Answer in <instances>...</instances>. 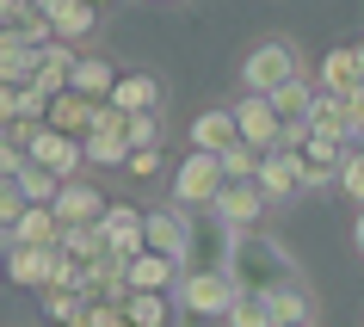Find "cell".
I'll return each instance as SVG.
<instances>
[{"instance_id":"1","label":"cell","mask_w":364,"mask_h":327,"mask_svg":"<svg viewBox=\"0 0 364 327\" xmlns=\"http://www.w3.org/2000/svg\"><path fill=\"white\" fill-rule=\"evenodd\" d=\"M229 278H235V290H241V296H272V290L296 284V259H290L272 235H235Z\"/></svg>"},{"instance_id":"2","label":"cell","mask_w":364,"mask_h":327,"mask_svg":"<svg viewBox=\"0 0 364 327\" xmlns=\"http://www.w3.org/2000/svg\"><path fill=\"white\" fill-rule=\"evenodd\" d=\"M241 80H247V93H259V99H278L284 87H296V80H303V56H296V43H284V38L253 43L247 62H241Z\"/></svg>"},{"instance_id":"3","label":"cell","mask_w":364,"mask_h":327,"mask_svg":"<svg viewBox=\"0 0 364 327\" xmlns=\"http://www.w3.org/2000/svg\"><path fill=\"white\" fill-rule=\"evenodd\" d=\"M223 186H229L223 154H198V149H192V161H179V167H173V204H179V210H216Z\"/></svg>"},{"instance_id":"4","label":"cell","mask_w":364,"mask_h":327,"mask_svg":"<svg viewBox=\"0 0 364 327\" xmlns=\"http://www.w3.org/2000/svg\"><path fill=\"white\" fill-rule=\"evenodd\" d=\"M235 278L229 272H186L179 278V290H173V303L186 309V315H198V321H210V315H229L235 309Z\"/></svg>"},{"instance_id":"5","label":"cell","mask_w":364,"mask_h":327,"mask_svg":"<svg viewBox=\"0 0 364 327\" xmlns=\"http://www.w3.org/2000/svg\"><path fill=\"white\" fill-rule=\"evenodd\" d=\"M235 259V229L216 210H192V253H186V272H229Z\"/></svg>"},{"instance_id":"6","label":"cell","mask_w":364,"mask_h":327,"mask_svg":"<svg viewBox=\"0 0 364 327\" xmlns=\"http://www.w3.org/2000/svg\"><path fill=\"white\" fill-rule=\"evenodd\" d=\"M80 149H87V167H124V161H130V117L105 99V105H99L93 136H87Z\"/></svg>"},{"instance_id":"7","label":"cell","mask_w":364,"mask_h":327,"mask_svg":"<svg viewBox=\"0 0 364 327\" xmlns=\"http://www.w3.org/2000/svg\"><path fill=\"white\" fill-rule=\"evenodd\" d=\"M235 124H241V142H253L259 154H278V149H284V136H290V124L278 117V105L259 99V93H247L241 105H235Z\"/></svg>"},{"instance_id":"8","label":"cell","mask_w":364,"mask_h":327,"mask_svg":"<svg viewBox=\"0 0 364 327\" xmlns=\"http://www.w3.org/2000/svg\"><path fill=\"white\" fill-rule=\"evenodd\" d=\"M99 235H105L112 259L130 266L136 253H149V210H136V204H112V210L99 216Z\"/></svg>"},{"instance_id":"9","label":"cell","mask_w":364,"mask_h":327,"mask_svg":"<svg viewBox=\"0 0 364 327\" xmlns=\"http://www.w3.org/2000/svg\"><path fill=\"white\" fill-rule=\"evenodd\" d=\"M346 167V142H333V136L309 130V142L296 149V173H303V192L309 186H327V179H340Z\"/></svg>"},{"instance_id":"10","label":"cell","mask_w":364,"mask_h":327,"mask_svg":"<svg viewBox=\"0 0 364 327\" xmlns=\"http://www.w3.org/2000/svg\"><path fill=\"white\" fill-rule=\"evenodd\" d=\"M149 253L161 259H179L186 266V253H192V210H149Z\"/></svg>"},{"instance_id":"11","label":"cell","mask_w":364,"mask_h":327,"mask_svg":"<svg viewBox=\"0 0 364 327\" xmlns=\"http://www.w3.org/2000/svg\"><path fill=\"white\" fill-rule=\"evenodd\" d=\"M50 210L62 216V229H93V223L112 210V204H105V192H99V186H87V179H68V186H62V198L50 204Z\"/></svg>"},{"instance_id":"12","label":"cell","mask_w":364,"mask_h":327,"mask_svg":"<svg viewBox=\"0 0 364 327\" xmlns=\"http://www.w3.org/2000/svg\"><path fill=\"white\" fill-rule=\"evenodd\" d=\"M31 161L50 167V173H62V179H75V167H87V149H80V136H62V130L43 124V130L31 136Z\"/></svg>"},{"instance_id":"13","label":"cell","mask_w":364,"mask_h":327,"mask_svg":"<svg viewBox=\"0 0 364 327\" xmlns=\"http://www.w3.org/2000/svg\"><path fill=\"white\" fill-rule=\"evenodd\" d=\"M259 210H266V192H259L253 179H229V186H223V198H216V216H223L235 235H247L253 223H259Z\"/></svg>"},{"instance_id":"14","label":"cell","mask_w":364,"mask_h":327,"mask_svg":"<svg viewBox=\"0 0 364 327\" xmlns=\"http://www.w3.org/2000/svg\"><path fill=\"white\" fill-rule=\"evenodd\" d=\"M241 142V124H235V105H216V112L192 117V149L198 154H229Z\"/></svg>"},{"instance_id":"15","label":"cell","mask_w":364,"mask_h":327,"mask_svg":"<svg viewBox=\"0 0 364 327\" xmlns=\"http://www.w3.org/2000/svg\"><path fill=\"white\" fill-rule=\"evenodd\" d=\"M93 124H99V99L75 93V87H68L62 99H50V130H62V136H80V142H87V136H93Z\"/></svg>"},{"instance_id":"16","label":"cell","mask_w":364,"mask_h":327,"mask_svg":"<svg viewBox=\"0 0 364 327\" xmlns=\"http://www.w3.org/2000/svg\"><path fill=\"white\" fill-rule=\"evenodd\" d=\"M321 93H340V99L364 93V62H358L352 43H340V50H327V56H321Z\"/></svg>"},{"instance_id":"17","label":"cell","mask_w":364,"mask_h":327,"mask_svg":"<svg viewBox=\"0 0 364 327\" xmlns=\"http://www.w3.org/2000/svg\"><path fill=\"white\" fill-rule=\"evenodd\" d=\"M38 62H43V50H31L19 31H0V87H31Z\"/></svg>"},{"instance_id":"18","label":"cell","mask_w":364,"mask_h":327,"mask_svg":"<svg viewBox=\"0 0 364 327\" xmlns=\"http://www.w3.org/2000/svg\"><path fill=\"white\" fill-rule=\"evenodd\" d=\"M6 247H62V216L31 204V210H25L19 223L6 229Z\"/></svg>"},{"instance_id":"19","label":"cell","mask_w":364,"mask_h":327,"mask_svg":"<svg viewBox=\"0 0 364 327\" xmlns=\"http://www.w3.org/2000/svg\"><path fill=\"white\" fill-rule=\"evenodd\" d=\"M56 253H62V247H6V278H13V284L43 290V284H50V266H56Z\"/></svg>"},{"instance_id":"20","label":"cell","mask_w":364,"mask_h":327,"mask_svg":"<svg viewBox=\"0 0 364 327\" xmlns=\"http://www.w3.org/2000/svg\"><path fill=\"white\" fill-rule=\"evenodd\" d=\"M179 278H186V266L179 259H161V253H136L130 259V290H179Z\"/></svg>"},{"instance_id":"21","label":"cell","mask_w":364,"mask_h":327,"mask_svg":"<svg viewBox=\"0 0 364 327\" xmlns=\"http://www.w3.org/2000/svg\"><path fill=\"white\" fill-rule=\"evenodd\" d=\"M259 192H266V204H278V198H296L303 192V173H296V154H266V167H259V179H253Z\"/></svg>"},{"instance_id":"22","label":"cell","mask_w":364,"mask_h":327,"mask_svg":"<svg viewBox=\"0 0 364 327\" xmlns=\"http://www.w3.org/2000/svg\"><path fill=\"white\" fill-rule=\"evenodd\" d=\"M50 13V25H56L62 43H80L99 31V6H87V0H56V6H43Z\"/></svg>"},{"instance_id":"23","label":"cell","mask_w":364,"mask_h":327,"mask_svg":"<svg viewBox=\"0 0 364 327\" xmlns=\"http://www.w3.org/2000/svg\"><path fill=\"white\" fill-rule=\"evenodd\" d=\"M309 130L333 136V142H358V124H352V99L321 93V99H315V117H309Z\"/></svg>"},{"instance_id":"24","label":"cell","mask_w":364,"mask_h":327,"mask_svg":"<svg viewBox=\"0 0 364 327\" xmlns=\"http://www.w3.org/2000/svg\"><path fill=\"white\" fill-rule=\"evenodd\" d=\"M117 80H124V75L112 68V56H80V62H75V93L99 99V105L117 93Z\"/></svg>"},{"instance_id":"25","label":"cell","mask_w":364,"mask_h":327,"mask_svg":"<svg viewBox=\"0 0 364 327\" xmlns=\"http://www.w3.org/2000/svg\"><path fill=\"white\" fill-rule=\"evenodd\" d=\"M112 105H117L124 117L161 112V80H154V75H124V80H117V93H112Z\"/></svg>"},{"instance_id":"26","label":"cell","mask_w":364,"mask_h":327,"mask_svg":"<svg viewBox=\"0 0 364 327\" xmlns=\"http://www.w3.org/2000/svg\"><path fill=\"white\" fill-rule=\"evenodd\" d=\"M266 309H272V327H309V321H315V303H309V290H303V284L272 290Z\"/></svg>"},{"instance_id":"27","label":"cell","mask_w":364,"mask_h":327,"mask_svg":"<svg viewBox=\"0 0 364 327\" xmlns=\"http://www.w3.org/2000/svg\"><path fill=\"white\" fill-rule=\"evenodd\" d=\"M62 253H68V259H80V266H105V259H112V247H105L99 223H93V229H62Z\"/></svg>"},{"instance_id":"28","label":"cell","mask_w":364,"mask_h":327,"mask_svg":"<svg viewBox=\"0 0 364 327\" xmlns=\"http://www.w3.org/2000/svg\"><path fill=\"white\" fill-rule=\"evenodd\" d=\"M167 296L161 290H130V303H124V315H130V327H167Z\"/></svg>"},{"instance_id":"29","label":"cell","mask_w":364,"mask_h":327,"mask_svg":"<svg viewBox=\"0 0 364 327\" xmlns=\"http://www.w3.org/2000/svg\"><path fill=\"white\" fill-rule=\"evenodd\" d=\"M87 309V296L80 290H43V321H56V327H68Z\"/></svg>"},{"instance_id":"30","label":"cell","mask_w":364,"mask_h":327,"mask_svg":"<svg viewBox=\"0 0 364 327\" xmlns=\"http://www.w3.org/2000/svg\"><path fill=\"white\" fill-rule=\"evenodd\" d=\"M259 167H266V154L253 149V142H235V149L223 154V173L229 179H259Z\"/></svg>"},{"instance_id":"31","label":"cell","mask_w":364,"mask_h":327,"mask_svg":"<svg viewBox=\"0 0 364 327\" xmlns=\"http://www.w3.org/2000/svg\"><path fill=\"white\" fill-rule=\"evenodd\" d=\"M6 31H19V38L31 43V50H50V43H62V38H56V25H50V13H43V6H38V13H25L19 25H6Z\"/></svg>"},{"instance_id":"32","label":"cell","mask_w":364,"mask_h":327,"mask_svg":"<svg viewBox=\"0 0 364 327\" xmlns=\"http://www.w3.org/2000/svg\"><path fill=\"white\" fill-rule=\"evenodd\" d=\"M223 321L229 327H272V309H266V296H235V309Z\"/></svg>"},{"instance_id":"33","label":"cell","mask_w":364,"mask_h":327,"mask_svg":"<svg viewBox=\"0 0 364 327\" xmlns=\"http://www.w3.org/2000/svg\"><path fill=\"white\" fill-rule=\"evenodd\" d=\"M124 173H130V179H161V173H167V154H161V149H130Z\"/></svg>"},{"instance_id":"34","label":"cell","mask_w":364,"mask_h":327,"mask_svg":"<svg viewBox=\"0 0 364 327\" xmlns=\"http://www.w3.org/2000/svg\"><path fill=\"white\" fill-rule=\"evenodd\" d=\"M161 130H167L161 112H136L130 117V149H161Z\"/></svg>"},{"instance_id":"35","label":"cell","mask_w":364,"mask_h":327,"mask_svg":"<svg viewBox=\"0 0 364 327\" xmlns=\"http://www.w3.org/2000/svg\"><path fill=\"white\" fill-rule=\"evenodd\" d=\"M340 186H346V198L364 210V149L358 154H346V167H340Z\"/></svg>"},{"instance_id":"36","label":"cell","mask_w":364,"mask_h":327,"mask_svg":"<svg viewBox=\"0 0 364 327\" xmlns=\"http://www.w3.org/2000/svg\"><path fill=\"white\" fill-rule=\"evenodd\" d=\"M25 210H31V204H25V192H19V179H0V223H6V229H13V223H19Z\"/></svg>"},{"instance_id":"37","label":"cell","mask_w":364,"mask_h":327,"mask_svg":"<svg viewBox=\"0 0 364 327\" xmlns=\"http://www.w3.org/2000/svg\"><path fill=\"white\" fill-rule=\"evenodd\" d=\"M352 241H358V253H364V210H358V223H352Z\"/></svg>"},{"instance_id":"38","label":"cell","mask_w":364,"mask_h":327,"mask_svg":"<svg viewBox=\"0 0 364 327\" xmlns=\"http://www.w3.org/2000/svg\"><path fill=\"white\" fill-rule=\"evenodd\" d=\"M87 6H112V0H87Z\"/></svg>"},{"instance_id":"39","label":"cell","mask_w":364,"mask_h":327,"mask_svg":"<svg viewBox=\"0 0 364 327\" xmlns=\"http://www.w3.org/2000/svg\"><path fill=\"white\" fill-rule=\"evenodd\" d=\"M352 50H358V62H364V43H352Z\"/></svg>"}]
</instances>
